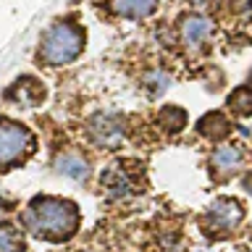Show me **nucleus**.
Here are the masks:
<instances>
[{"mask_svg": "<svg viewBox=\"0 0 252 252\" xmlns=\"http://www.w3.org/2000/svg\"><path fill=\"white\" fill-rule=\"evenodd\" d=\"M158 0H113L110 11L121 19H147L155 11Z\"/></svg>", "mask_w": 252, "mask_h": 252, "instance_id": "obj_9", "label": "nucleus"}, {"mask_svg": "<svg viewBox=\"0 0 252 252\" xmlns=\"http://www.w3.org/2000/svg\"><path fill=\"white\" fill-rule=\"evenodd\" d=\"M84 50V29L74 21H58L42 34V47H39V58L47 66H63L79 58Z\"/></svg>", "mask_w": 252, "mask_h": 252, "instance_id": "obj_2", "label": "nucleus"}, {"mask_svg": "<svg viewBox=\"0 0 252 252\" xmlns=\"http://www.w3.org/2000/svg\"><path fill=\"white\" fill-rule=\"evenodd\" d=\"M0 210H3V205H0Z\"/></svg>", "mask_w": 252, "mask_h": 252, "instance_id": "obj_19", "label": "nucleus"}, {"mask_svg": "<svg viewBox=\"0 0 252 252\" xmlns=\"http://www.w3.org/2000/svg\"><path fill=\"white\" fill-rule=\"evenodd\" d=\"M158 124L163 126V131L168 134H179L187 126V113L176 105H165L160 113H158Z\"/></svg>", "mask_w": 252, "mask_h": 252, "instance_id": "obj_13", "label": "nucleus"}, {"mask_svg": "<svg viewBox=\"0 0 252 252\" xmlns=\"http://www.w3.org/2000/svg\"><path fill=\"white\" fill-rule=\"evenodd\" d=\"M100 181L108 197H129L131 192H137V184H134L131 171L126 168V163H116L110 168H105Z\"/></svg>", "mask_w": 252, "mask_h": 252, "instance_id": "obj_6", "label": "nucleus"}, {"mask_svg": "<svg viewBox=\"0 0 252 252\" xmlns=\"http://www.w3.org/2000/svg\"><path fill=\"white\" fill-rule=\"evenodd\" d=\"M32 147H34V139L21 124L0 118V168L16 165Z\"/></svg>", "mask_w": 252, "mask_h": 252, "instance_id": "obj_3", "label": "nucleus"}, {"mask_svg": "<svg viewBox=\"0 0 252 252\" xmlns=\"http://www.w3.org/2000/svg\"><path fill=\"white\" fill-rule=\"evenodd\" d=\"M179 34H181V42H184L189 50H197L208 42V37L213 34V21L205 19V16H197V13H189L181 19V27H179Z\"/></svg>", "mask_w": 252, "mask_h": 252, "instance_id": "obj_7", "label": "nucleus"}, {"mask_svg": "<svg viewBox=\"0 0 252 252\" xmlns=\"http://www.w3.org/2000/svg\"><path fill=\"white\" fill-rule=\"evenodd\" d=\"M236 11H252V0H234Z\"/></svg>", "mask_w": 252, "mask_h": 252, "instance_id": "obj_17", "label": "nucleus"}, {"mask_svg": "<svg viewBox=\"0 0 252 252\" xmlns=\"http://www.w3.org/2000/svg\"><path fill=\"white\" fill-rule=\"evenodd\" d=\"M24 242L16 228L11 226H0V252H21Z\"/></svg>", "mask_w": 252, "mask_h": 252, "instance_id": "obj_15", "label": "nucleus"}, {"mask_svg": "<svg viewBox=\"0 0 252 252\" xmlns=\"http://www.w3.org/2000/svg\"><path fill=\"white\" fill-rule=\"evenodd\" d=\"M168 84H171V76L163 74V71H150V74L145 76V87H147V92L153 94V97L163 94L165 90H168Z\"/></svg>", "mask_w": 252, "mask_h": 252, "instance_id": "obj_16", "label": "nucleus"}, {"mask_svg": "<svg viewBox=\"0 0 252 252\" xmlns=\"http://www.w3.org/2000/svg\"><path fill=\"white\" fill-rule=\"evenodd\" d=\"M194 3H208V0H194Z\"/></svg>", "mask_w": 252, "mask_h": 252, "instance_id": "obj_18", "label": "nucleus"}, {"mask_svg": "<svg viewBox=\"0 0 252 252\" xmlns=\"http://www.w3.org/2000/svg\"><path fill=\"white\" fill-rule=\"evenodd\" d=\"M242 216L244 213H242L239 202L228 200V197H220V200L210 202L208 213H205V228H208V234H226L239 226Z\"/></svg>", "mask_w": 252, "mask_h": 252, "instance_id": "obj_5", "label": "nucleus"}, {"mask_svg": "<svg viewBox=\"0 0 252 252\" xmlns=\"http://www.w3.org/2000/svg\"><path fill=\"white\" fill-rule=\"evenodd\" d=\"M87 134L100 147H121L126 139V121L116 113H97L87 124Z\"/></svg>", "mask_w": 252, "mask_h": 252, "instance_id": "obj_4", "label": "nucleus"}, {"mask_svg": "<svg viewBox=\"0 0 252 252\" xmlns=\"http://www.w3.org/2000/svg\"><path fill=\"white\" fill-rule=\"evenodd\" d=\"M42 94H45L42 84H39L37 79H32V76L19 79V82H16L11 90H8V97H11V100H19V102H24V105H37Z\"/></svg>", "mask_w": 252, "mask_h": 252, "instance_id": "obj_10", "label": "nucleus"}, {"mask_svg": "<svg viewBox=\"0 0 252 252\" xmlns=\"http://www.w3.org/2000/svg\"><path fill=\"white\" fill-rule=\"evenodd\" d=\"M197 129H200V134H202L205 139L218 142V139H223L226 134H228V129H231V124H228V118H226L223 113L213 110V113H208V116H202V118H200Z\"/></svg>", "mask_w": 252, "mask_h": 252, "instance_id": "obj_11", "label": "nucleus"}, {"mask_svg": "<svg viewBox=\"0 0 252 252\" xmlns=\"http://www.w3.org/2000/svg\"><path fill=\"white\" fill-rule=\"evenodd\" d=\"M228 105H231V110L239 116H252V87H239V90H234L231 97H228Z\"/></svg>", "mask_w": 252, "mask_h": 252, "instance_id": "obj_14", "label": "nucleus"}, {"mask_svg": "<svg viewBox=\"0 0 252 252\" xmlns=\"http://www.w3.org/2000/svg\"><path fill=\"white\" fill-rule=\"evenodd\" d=\"M21 223L37 236L63 242L71 239L79 228V210L74 202L61 200V197H34L21 213Z\"/></svg>", "mask_w": 252, "mask_h": 252, "instance_id": "obj_1", "label": "nucleus"}, {"mask_svg": "<svg viewBox=\"0 0 252 252\" xmlns=\"http://www.w3.org/2000/svg\"><path fill=\"white\" fill-rule=\"evenodd\" d=\"M242 163H244V153H242V147H236V145H220V147L213 150V155H210V165L218 173H223V176L239 171Z\"/></svg>", "mask_w": 252, "mask_h": 252, "instance_id": "obj_8", "label": "nucleus"}, {"mask_svg": "<svg viewBox=\"0 0 252 252\" xmlns=\"http://www.w3.org/2000/svg\"><path fill=\"white\" fill-rule=\"evenodd\" d=\"M250 82H252V76H250Z\"/></svg>", "mask_w": 252, "mask_h": 252, "instance_id": "obj_20", "label": "nucleus"}, {"mask_svg": "<svg viewBox=\"0 0 252 252\" xmlns=\"http://www.w3.org/2000/svg\"><path fill=\"white\" fill-rule=\"evenodd\" d=\"M55 171L63 173V176H68V179H76V181L90 176V165H87V160H82L79 155H71V153L55 158Z\"/></svg>", "mask_w": 252, "mask_h": 252, "instance_id": "obj_12", "label": "nucleus"}]
</instances>
